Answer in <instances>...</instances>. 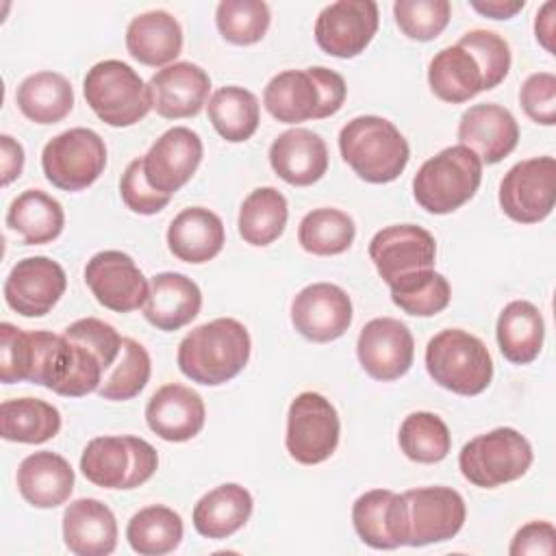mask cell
<instances>
[{"label":"cell","instance_id":"obj_1","mask_svg":"<svg viewBox=\"0 0 556 556\" xmlns=\"http://www.w3.org/2000/svg\"><path fill=\"white\" fill-rule=\"evenodd\" d=\"M250 332L235 317L195 326L178 345V369L193 382L217 387L243 371L250 361Z\"/></svg>","mask_w":556,"mask_h":556},{"label":"cell","instance_id":"obj_2","mask_svg":"<svg viewBox=\"0 0 556 556\" xmlns=\"http://www.w3.org/2000/svg\"><path fill=\"white\" fill-rule=\"evenodd\" d=\"M339 150L352 172L365 182L384 185L400 178L410 148L393 122L378 115H358L339 132Z\"/></svg>","mask_w":556,"mask_h":556},{"label":"cell","instance_id":"obj_3","mask_svg":"<svg viewBox=\"0 0 556 556\" xmlns=\"http://www.w3.org/2000/svg\"><path fill=\"white\" fill-rule=\"evenodd\" d=\"M482 182V161L465 146H450L430 156L413 178L417 204L432 215H447L469 202Z\"/></svg>","mask_w":556,"mask_h":556},{"label":"cell","instance_id":"obj_4","mask_svg":"<svg viewBox=\"0 0 556 556\" xmlns=\"http://www.w3.org/2000/svg\"><path fill=\"white\" fill-rule=\"evenodd\" d=\"M426 369L439 387L456 395H478L493 380L486 345L460 328L441 330L428 341Z\"/></svg>","mask_w":556,"mask_h":556},{"label":"cell","instance_id":"obj_5","mask_svg":"<svg viewBox=\"0 0 556 556\" xmlns=\"http://www.w3.org/2000/svg\"><path fill=\"white\" fill-rule=\"evenodd\" d=\"M83 93L91 111L109 126L124 128L141 122L150 109V89L124 61L106 59L87 70Z\"/></svg>","mask_w":556,"mask_h":556},{"label":"cell","instance_id":"obj_6","mask_svg":"<svg viewBox=\"0 0 556 556\" xmlns=\"http://www.w3.org/2000/svg\"><path fill=\"white\" fill-rule=\"evenodd\" d=\"M159 467L156 450L141 437H96L80 454L83 476L102 489H135Z\"/></svg>","mask_w":556,"mask_h":556},{"label":"cell","instance_id":"obj_7","mask_svg":"<svg viewBox=\"0 0 556 556\" xmlns=\"http://www.w3.org/2000/svg\"><path fill=\"white\" fill-rule=\"evenodd\" d=\"M532 445L515 428H495L473 437L458 454V467L467 482L495 489L521 478L532 465Z\"/></svg>","mask_w":556,"mask_h":556},{"label":"cell","instance_id":"obj_8","mask_svg":"<svg viewBox=\"0 0 556 556\" xmlns=\"http://www.w3.org/2000/svg\"><path fill=\"white\" fill-rule=\"evenodd\" d=\"M41 167L56 189L83 191L106 167L104 139L91 128H70L52 137L41 152Z\"/></svg>","mask_w":556,"mask_h":556},{"label":"cell","instance_id":"obj_9","mask_svg":"<svg viewBox=\"0 0 556 556\" xmlns=\"http://www.w3.org/2000/svg\"><path fill=\"white\" fill-rule=\"evenodd\" d=\"M339 413L321 393L304 391L289 404L285 445L295 463L319 465L328 460L339 445Z\"/></svg>","mask_w":556,"mask_h":556},{"label":"cell","instance_id":"obj_10","mask_svg":"<svg viewBox=\"0 0 556 556\" xmlns=\"http://www.w3.org/2000/svg\"><path fill=\"white\" fill-rule=\"evenodd\" d=\"M556 198L554 156H534L513 165L500 182V206L517 224L543 222Z\"/></svg>","mask_w":556,"mask_h":556},{"label":"cell","instance_id":"obj_11","mask_svg":"<svg viewBox=\"0 0 556 556\" xmlns=\"http://www.w3.org/2000/svg\"><path fill=\"white\" fill-rule=\"evenodd\" d=\"M402 495L406 502V545L443 543L460 532L467 508L458 491L450 486H421Z\"/></svg>","mask_w":556,"mask_h":556},{"label":"cell","instance_id":"obj_12","mask_svg":"<svg viewBox=\"0 0 556 556\" xmlns=\"http://www.w3.org/2000/svg\"><path fill=\"white\" fill-rule=\"evenodd\" d=\"M378 22L380 15L374 0H339L319 11L315 41L330 56L354 59L371 43Z\"/></svg>","mask_w":556,"mask_h":556},{"label":"cell","instance_id":"obj_13","mask_svg":"<svg viewBox=\"0 0 556 556\" xmlns=\"http://www.w3.org/2000/svg\"><path fill=\"white\" fill-rule=\"evenodd\" d=\"M85 282L98 304L115 313L143 308L150 282L135 261L119 250H102L85 265Z\"/></svg>","mask_w":556,"mask_h":556},{"label":"cell","instance_id":"obj_14","mask_svg":"<svg viewBox=\"0 0 556 556\" xmlns=\"http://www.w3.org/2000/svg\"><path fill=\"white\" fill-rule=\"evenodd\" d=\"M369 258L380 278L391 285L413 271L434 269L437 241L432 232L415 224L387 226L371 237Z\"/></svg>","mask_w":556,"mask_h":556},{"label":"cell","instance_id":"obj_15","mask_svg":"<svg viewBox=\"0 0 556 556\" xmlns=\"http://www.w3.org/2000/svg\"><path fill=\"white\" fill-rule=\"evenodd\" d=\"M361 367L380 382L402 378L415 356V341L408 326L395 317H376L367 321L356 341Z\"/></svg>","mask_w":556,"mask_h":556},{"label":"cell","instance_id":"obj_16","mask_svg":"<svg viewBox=\"0 0 556 556\" xmlns=\"http://www.w3.org/2000/svg\"><path fill=\"white\" fill-rule=\"evenodd\" d=\"M67 287L63 267L48 256H26L13 265L4 280L7 304L24 317H43L54 308Z\"/></svg>","mask_w":556,"mask_h":556},{"label":"cell","instance_id":"obj_17","mask_svg":"<svg viewBox=\"0 0 556 556\" xmlns=\"http://www.w3.org/2000/svg\"><path fill=\"white\" fill-rule=\"evenodd\" d=\"M291 324L308 341H334L352 324V300L339 285L313 282L293 298Z\"/></svg>","mask_w":556,"mask_h":556},{"label":"cell","instance_id":"obj_18","mask_svg":"<svg viewBox=\"0 0 556 556\" xmlns=\"http://www.w3.org/2000/svg\"><path fill=\"white\" fill-rule=\"evenodd\" d=\"M202 154L204 148L200 135L187 126H174L150 146L146 156H141L146 180L156 191L174 195L191 180Z\"/></svg>","mask_w":556,"mask_h":556},{"label":"cell","instance_id":"obj_19","mask_svg":"<svg viewBox=\"0 0 556 556\" xmlns=\"http://www.w3.org/2000/svg\"><path fill=\"white\" fill-rule=\"evenodd\" d=\"M152 109L165 119H185L202 111L208 100L211 78L208 74L191 63L178 61L161 67L148 83Z\"/></svg>","mask_w":556,"mask_h":556},{"label":"cell","instance_id":"obj_20","mask_svg":"<svg viewBox=\"0 0 556 556\" xmlns=\"http://www.w3.org/2000/svg\"><path fill=\"white\" fill-rule=\"evenodd\" d=\"M458 141L469 148L482 165L506 159L519 141V126L513 113L500 104L482 102L469 106L458 122Z\"/></svg>","mask_w":556,"mask_h":556},{"label":"cell","instance_id":"obj_21","mask_svg":"<svg viewBox=\"0 0 556 556\" xmlns=\"http://www.w3.org/2000/svg\"><path fill=\"white\" fill-rule=\"evenodd\" d=\"M148 428L169 443H182L200 434L206 421L204 400L185 384H163L146 404Z\"/></svg>","mask_w":556,"mask_h":556},{"label":"cell","instance_id":"obj_22","mask_svg":"<svg viewBox=\"0 0 556 556\" xmlns=\"http://www.w3.org/2000/svg\"><path fill=\"white\" fill-rule=\"evenodd\" d=\"M352 523L358 539L374 549L406 545V502L391 489H371L356 497Z\"/></svg>","mask_w":556,"mask_h":556},{"label":"cell","instance_id":"obj_23","mask_svg":"<svg viewBox=\"0 0 556 556\" xmlns=\"http://www.w3.org/2000/svg\"><path fill=\"white\" fill-rule=\"evenodd\" d=\"M269 165L293 187H308L328 172L326 141L308 128H289L269 146Z\"/></svg>","mask_w":556,"mask_h":556},{"label":"cell","instance_id":"obj_24","mask_svg":"<svg viewBox=\"0 0 556 556\" xmlns=\"http://www.w3.org/2000/svg\"><path fill=\"white\" fill-rule=\"evenodd\" d=\"M202 308L200 287L178 271H161L150 280L143 317L163 332L180 330L191 324Z\"/></svg>","mask_w":556,"mask_h":556},{"label":"cell","instance_id":"obj_25","mask_svg":"<svg viewBox=\"0 0 556 556\" xmlns=\"http://www.w3.org/2000/svg\"><path fill=\"white\" fill-rule=\"evenodd\" d=\"M63 541L76 556H106L117 545L113 510L96 497L74 500L63 513Z\"/></svg>","mask_w":556,"mask_h":556},{"label":"cell","instance_id":"obj_26","mask_svg":"<svg viewBox=\"0 0 556 556\" xmlns=\"http://www.w3.org/2000/svg\"><path fill=\"white\" fill-rule=\"evenodd\" d=\"M17 491L35 508H56L74 491V469L56 452L28 454L17 467Z\"/></svg>","mask_w":556,"mask_h":556},{"label":"cell","instance_id":"obj_27","mask_svg":"<svg viewBox=\"0 0 556 556\" xmlns=\"http://www.w3.org/2000/svg\"><path fill=\"white\" fill-rule=\"evenodd\" d=\"M226 243V230L217 213L204 206L180 211L167 228L169 252L185 263L200 265L215 258Z\"/></svg>","mask_w":556,"mask_h":556},{"label":"cell","instance_id":"obj_28","mask_svg":"<svg viewBox=\"0 0 556 556\" xmlns=\"http://www.w3.org/2000/svg\"><path fill=\"white\" fill-rule=\"evenodd\" d=\"M128 54L150 67H167L182 52V28L167 11H146L126 28Z\"/></svg>","mask_w":556,"mask_h":556},{"label":"cell","instance_id":"obj_29","mask_svg":"<svg viewBox=\"0 0 556 556\" xmlns=\"http://www.w3.org/2000/svg\"><path fill=\"white\" fill-rule=\"evenodd\" d=\"M252 508L250 491L237 482H226L198 500L193 506V528L206 539H228L248 523Z\"/></svg>","mask_w":556,"mask_h":556},{"label":"cell","instance_id":"obj_30","mask_svg":"<svg viewBox=\"0 0 556 556\" xmlns=\"http://www.w3.org/2000/svg\"><path fill=\"white\" fill-rule=\"evenodd\" d=\"M497 345L506 361L513 365L532 363L543 348L545 339V321L541 311L528 300L508 302L495 326Z\"/></svg>","mask_w":556,"mask_h":556},{"label":"cell","instance_id":"obj_31","mask_svg":"<svg viewBox=\"0 0 556 556\" xmlns=\"http://www.w3.org/2000/svg\"><path fill=\"white\" fill-rule=\"evenodd\" d=\"M428 85L432 93L450 104H460L484 91V78L476 59L456 46L439 50L428 65Z\"/></svg>","mask_w":556,"mask_h":556},{"label":"cell","instance_id":"obj_32","mask_svg":"<svg viewBox=\"0 0 556 556\" xmlns=\"http://www.w3.org/2000/svg\"><path fill=\"white\" fill-rule=\"evenodd\" d=\"M7 226L17 232L26 245H43L63 232L65 213L61 202L46 191L26 189L9 204Z\"/></svg>","mask_w":556,"mask_h":556},{"label":"cell","instance_id":"obj_33","mask_svg":"<svg viewBox=\"0 0 556 556\" xmlns=\"http://www.w3.org/2000/svg\"><path fill=\"white\" fill-rule=\"evenodd\" d=\"M263 104L282 124L317 119L319 89L306 70H287L265 85Z\"/></svg>","mask_w":556,"mask_h":556},{"label":"cell","instance_id":"obj_34","mask_svg":"<svg viewBox=\"0 0 556 556\" xmlns=\"http://www.w3.org/2000/svg\"><path fill=\"white\" fill-rule=\"evenodd\" d=\"M15 102L30 122L56 124L74 109V89L59 72H35L20 83Z\"/></svg>","mask_w":556,"mask_h":556},{"label":"cell","instance_id":"obj_35","mask_svg":"<svg viewBox=\"0 0 556 556\" xmlns=\"http://www.w3.org/2000/svg\"><path fill=\"white\" fill-rule=\"evenodd\" d=\"M61 430V413L46 400L17 397L0 404V434L4 441L39 445Z\"/></svg>","mask_w":556,"mask_h":556},{"label":"cell","instance_id":"obj_36","mask_svg":"<svg viewBox=\"0 0 556 556\" xmlns=\"http://www.w3.org/2000/svg\"><path fill=\"white\" fill-rule=\"evenodd\" d=\"M208 119L217 135L230 143L248 141L261 122V106L250 89L228 85L217 89L208 104Z\"/></svg>","mask_w":556,"mask_h":556},{"label":"cell","instance_id":"obj_37","mask_svg":"<svg viewBox=\"0 0 556 556\" xmlns=\"http://www.w3.org/2000/svg\"><path fill=\"white\" fill-rule=\"evenodd\" d=\"M287 219V198L276 187H258L243 200L237 226L245 243L263 248L285 232Z\"/></svg>","mask_w":556,"mask_h":556},{"label":"cell","instance_id":"obj_38","mask_svg":"<svg viewBox=\"0 0 556 556\" xmlns=\"http://www.w3.org/2000/svg\"><path fill=\"white\" fill-rule=\"evenodd\" d=\"M182 532L180 515L163 504L141 508L126 526V539L141 556H163L174 552L182 541Z\"/></svg>","mask_w":556,"mask_h":556},{"label":"cell","instance_id":"obj_39","mask_svg":"<svg viewBox=\"0 0 556 556\" xmlns=\"http://www.w3.org/2000/svg\"><path fill=\"white\" fill-rule=\"evenodd\" d=\"M356 237L354 219L339 208H315L298 226L300 245L315 256L343 254Z\"/></svg>","mask_w":556,"mask_h":556},{"label":"cell","instance_id":"obj_40","mask_svg":"<svg viewBox=\"0 0 556 556\" xmlns=\"http://www.w3.org/2000/svg\"><path fill=\"white\" fill-rule=\"evenodd\" d=\"M391 300L413 317H432L447 308L452 289L443 274L434 269L413 271L389 285Z\"/></svg>","mask_w":556,"mask_h":556},{"label":"cell","instance_id":"obj_41","mask_svg":"<svg viewBox=\"0 0 556 556\" xmlns=\"http://www.w3.org/2000/svg\"><path fill=\"white\" fill-rule=\"evenodd\" d=\"M397 443L406 458L413 463H439L450 454L452 447V434L445 426V421L430 413V410H417L404 417Z\"/></svg>","mask_w":556,"mask_h":556},{"label":"cell","instance_id":"obj_42","mask_svg":"<svg viewBox=\"0 0 556 556\" xmlns=\"http://www.w3.org/2000/svg\"><path fill=\"white\" fill-rule=\"evenodd\" d=\"M150 371H152V363H150L148 350L139 341L124 337L119 358L104 374L98 387V395L111 402L132 400L148 384Z\"/></svg>","mask_w":556,"mask_h":556},{"label":"cell","instance_id":"obj_43","mask_svg":"<svg viewBox=\"0 0 556 556\" xmlns=\"http://www.w3.org/2000/svg\"><path fill=\"white\" fill-rule=\"evenodd\" d=\"M271 13L263 0H222L215 11L219 35L235 46L261 41L269 28Z\"/></svg>","mask_w":556,"mask_h":556},{"label":"cell","instance_id":"obj_44","mask_svg":"<svg viewBox=\"0 0 556 556\" xmlns=\"http://www.w3.org/2000/svg\"><path fill=\"white\" fill-rule=\"evenodd\" d=\"M452 15L447 0H397L393 4V17L397 28L415 41L437 39Z\"/></svg>","mask_w":556,"mask_h":556},{"label":"cell","instance_id":"obj_45","mask_svg":"<svg viewBox=\"0 0 556 556\" xmlns=\"http://www.w3.org/2000/svg\"><path fill=\"white\" fill-rule=\"evenodd\" d=\"M458 46L465 48L478 63L482 78H484V91L495 89L510 70V46L508 41L493 33V30H467L460 39Z\"/></svg>","mask_w":556,"mask_h":556},{"label":"cell","instance_id":"obj_46","mask_svg":"<svg viewBox=\"0 0 556 556\" xmlns=\"http://www.w3.org/2000/svg\"><path fill=\"white\" fill-rule=\"evenodd\" d=\"M119 193L124 204L139 215H154L163 211L172 200V195H165L150 187L143 174V159H135L128 163L119 180Z\"/></svg>","mask_w":556,"mask_h":556},{"label":"cell","instance_id":"obj_47","mask_svg":"<svg viewBox=\"0 0 556 556\" xmlns=\"http://www.w3.org/2000/svg\"><path fill=\"white\" fill-rule=\"evenodd\" d=\"M519 102L532 122L541 126H554L556 124V76L552 72L530 74L519 89Z\"/></svg>","mask_w":556,"mask_h":556},{"label":"cell","instance_id":"obj_48","mask_svg":"<svg viewBox=\"0 0 556 556\" xmlns=\"http://www.w3.org/2000/svg\"><path fill=\"white\" fill-rule=\"evenodd\" d=\"M63 334L70 337V339H74V341H80L83 345H87L89 350H93V352L102 358L106 371H109V367L119 358L122 341H124V339L119 337V332H117L111 324H106V321H102V319H98V317L78 319V321L70 324V326L63 330Z\"/></svg>","mask_w":556,"mask_h":556},{"label":"cell","instance_id":"obj_49","mask_svg":"<svg viewBox=\"0 0 556 556\" xmlns=\"http://www.w3.org/2000/svg\"><path fill=\"white\" fill-rule=\"evenodd\" d=\"M30 332L2 321L0 324V380L4 384L26 382Z\"/></svg>","mask_w":556,"mask_h":556},{"label":"cell","instance_id":"obj_50","mask_svg":"<svg viewBox=\"0 0 556 556\" xmlns=\"http://www.w3.org/2000/svg\"><path fill=\"white\" fill-rule=\"evenodd\" d=\"M556 552V530L549 521H528L508 547L510 556H552Z\"/></svg>","mask_w":556,"mask_h":556},{"label":"cell","instance_id":"obj_51","mask_svg":"<svg viewBox=\"0 0 556 556\" xmlns=\"http://www.w3.org/2000/svg\"><path fill=\"white\" fill-rule=\"evenodd\" d=\"M306 72L311 74V78L315 80L317 89H319V111H317V119H324V117H330L334 115L343 102H345V93H348V87H345V80L341 74H337L334 70H328V67H306Z\"/></svg>","mask_w":556,"mask_h":556},{"label":"cell","instance_id":"obj_52","mask_svg":"<svg viewBox=\"0 0 556 556\" xmlns=\"http://www.w3.org/2000/svg\"><path fill=\"white\" fill-rule=\"evenodd\" d=\"M0 167H2V187L20 178L24 169V148L11 135H0Z\"/></svg>","mask_w":556,"mask_h":556},{"label":"cell","instance_id":"obj_53","mask_svg":"<svg viewBox=\"0 0 556 556\" xmlns=\"http://www.w3.org/2000/svg\"><path fill=\"white\" fill-rule=\"evenodd\" d=\"M554 11H556V4L554 2H545L536 17H534V35H536V41L549 52L554 54Z\"/></svg>","mask_w":556,"mask_h":556},{"label":"cell","instance_id":"obj_54","mask_svg":"<svg viewBox=\"0 0 556 556\" xmlns=\"http://www.w3.org/2000/svg\"><path fill=\"white\" fill-rule=\"evenodd\" d=\"M526 7L523 0H486V2H471V9L491 17V20H510Z\"/></svg>","mask_w":556,"mask_h":556}]
</instances>
